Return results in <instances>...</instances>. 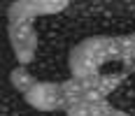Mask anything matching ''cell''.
Instances as JSON below:
<instances>
[{
	"mask_svg": "<svg viewBox=\"0 0 135 116\" xmlns=\"http://www.w3.org/2000/svg\"><path fill=\"white\" fill-rule=\"evenodd\" d=\"M128 77V72L119 74H95V77H70L61 81L63 90V112L72 104L79 102H95V100H107V95Z\"/></svg>",
	"mask_w": 135,
	"mask_h": 116,
	"instance_id": "cell-2",
	"label": "cell"
},
{
	"mask_svg": "<svg viewBox=\"0 0 135 116\" xmlns=\"http://www.w3.org/2000/svg\"><path fill=\"white\" fill-rule=\"evenodd\" d=\"M9 16V42H12V49L19 58L21 67L28 65L35 56V47H37V35H35V28H33V21L35 19H28V16H21V14L7 12Z\"/></svg>",
	"mask_w": 135,
	"mask_h": 116,
	"instance_id": "cell-4",
	"label": "cell"
},
{
	"mask_svg": "<svg viewBox=\"0 0 135 116\" xmlns=\"http://www.w3.org/2000/svg\"><path fill=\"white\" fill-rule=\"evenodd\" d=\"M68 116H128L126 112L112 107L107 100H95V102H79L65 109Z\"/></svg>",
	"mask_w": 135,
	"mask_h": 116,
	"instance_id": "cell-6",
	"label": "cell"
},
{
	"mask_svg": "<svg viewBox=\"0 0 135 116\" xmlns=\"http://www.w3.org/2000/svg\"><path fill=\"white\" fill-rule=\"evenodd\" d=\"M119 60L126 72H135V33L131 35H93L81 39L68 56L72 77H95L105 63Z\"/></svg>",
	"mask_w": 135,
	"mask_h": 116,
	"instance_id": "cell-1",
	"label": "cell"
},
{
	"mask_svg": "<svg viewBox=\"0 0 135 116\" xmlns=\"http://www.w3.org/2000/svg\"><path fill=\"white\" fill-rule=\"evenodd\" d=\"M68 0H19V2H12L7 12L21 14V16H28V19H37V16H44V14H56L68 9Z\"/></svg>",
	"mask_w": 135,
	"mask_h": 116,
	"instance_id": "cell-5",
	"label": "cell"
},
{
	"mask_svg": "<svg viewBox=\"0 0 135 116\" xmlns=\"http://www.w3.org/2000/svg\"><path fill=\"white\" fill-rule=\"evenodd\" d=\"M14 88L21 90L26 102L40 112H63V90L61 81H37L26 67H16L12 74Z\"/></svg>",
	"mask_w": 135,
	"mask_h": 116,
	"instance_id": "cell-3",
	"label": "cell"
}]
</instances>
